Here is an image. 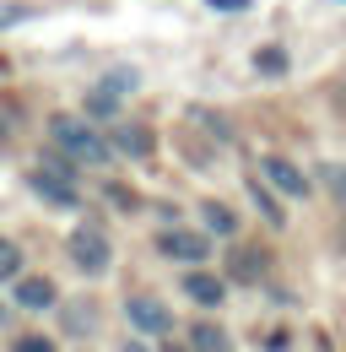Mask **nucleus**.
I'll return each mask as SVG.
<instances>
[{"mask_svg":"<svg viewBox=\"0 0 346 352\" xmlns=\"http://www.w3.org/2000/svg\"><path fill=\"white\" fill-rule=\"evenodd\" d=\"M200 217H206V228H211V233H238V217H233L222 201H206V206H200Z\"/></svg>","mask_w":346,"mask_h":352,"instance_id":"obj_11","label":"nucleus"},{"mask_svg":"<svg viewBox=\"0 0 346 352\" xmlns=\"http://www.w3.org/2000/svg\"><path fill=\"white\" fill-rule=\"evenodd\" d=\"M0 76H5V60H0Z\"/></svg>","mask_w":346,"mask_h":352,"instance_id":"obj_23","label":"nucleus"},{"mask_svg":"<svg viewBox=\"0 0 346 352\" xmlns=\"http://www.w3.org/2000/svg\"><path fill=\"white\" fill-rule=\"evenodd\" d=\"M216 11H244V6H249V0H211Z\"/></svg>","mask_w":346,"mask_h":352,"instance_id":"obj_19","label":"nucleus"},{"mask_svg":"<svg viewBox=\"0 0 346 352\" xmlns=\"http://www.w3.org/2000/svg\"><path fill=\"white\" fill-rule=\"evenodd\" d=\"M0 325H5V309H0Z\"/></svg>","mask_w":346,"mask_h":352,"instance_id":"obj_24","label":"nucleus"},{"mask_svg":"<svg viewBox=\"0 0 346 352\" xmlns=\"http://www.w3.org/2000/svg\"><path fill=\"white\" fill-rule=\"evenodd\" d=\"M65 255H71V261L82 265L86 276L108 271V261H114V250H108V233H103V228H92V222L71 228V239H65Z\"/></svg>","mask_w":346,"mask_h":352,"instance_id":"obj_2","label":"nucleus"},{"mask_svg":"<svg viewBox=\"0 0 346 352\" xmlns=\"http://www.w3.org/2000/svg\"><path fill=\"white\" fill-rule=\"evenodd\" d=\"M130 320H135V331H152V336H168L173 331V314L157 298H130Z\"/></svg>","mask_w":346,"mask_h":352,"instance_id":"obj_7","label":"nucleus"},{"mask_svg":"<svg viewBox=\"0 0 346 352\" xmlns=\"http://www.w3.org/2000/svg\"><path fill=\"white\" fill-rule=\"evenodd\" d=\"M157 250L163 255H173V261H189V265H200L211 250H206V239L200 233H189V228H168L163 239H157Z\"/></svg>","mask_w":346,"mask_h":352,"instance_id":"obj_4","label":"nucleus"},{"mask_svg":"<svg viewBox=\"0 0 346 352\" xmlns=\"http://www.w3.org/2000/svg\"><path fill=\"white\" fill-rule=\"evenodd\" d=\"M16 271H22V250H16L11 239H0V282H5V276H16Z\"/></svg>","mask_w":346,"mask_h":352,"instance_id":"obj_14","label":"nucleus"},{"mask_svg":"<svg viewBox=\"0 0 346 352\" xmlns=\"http://www.w3.org/2000/svg\"><path fill=\"white\" fill-rule=\"evenodd\" d=\"M22 16H27V6H11V0H0V33H5V28H16Z\"/></svg>","mask_w":346,"mask_h":352,"instance_id":"obj_16","label":"nucleus"},{"mask_svg":"<svg viewBox=\"0 0 346 352\" xmlns=\"http://www.w3.org/2000/svg\"><path fill=\"white\" fill-rule=\"evenodd\" d=\"M71 157L60 163V157H43L38 168H33V190H38L43 201H54V206H76V184H71Z\"/></svg>","mask_w":346,"mask_h":352,"instance_id":"obj_3","label":"nucleus"},{"mask_svg":"<svg viewBox=\"0 0 346 352\" xmlns=\"http://www.w3.org/2000/svg\"><path fill=\"white\" fill-rule=\"evenodd\" d=\"M265 261H260V250H244V255H233V276H244V282H255Z\"/></svg>","mask_w":346,"mask_h":352,"instance_id":"obj_13","label":"nucleus"},{"mask_svg":"<svg viewBox=\"0 0 346 352\" xmlns=\"http://www.w3.org/2000/svg\"><path fill=\"white\" fill-rule=\"evenodd\" d=\"M255 65L265 71V76H276V71H287V54H276V49H260V54H255Z\"/></svg>","mask_w":346,"mask_h":352,"instance_id":"obj_15","label":"nucleus"},{"mask_svg":"<svg viewBox=\"0 0 346 352\" xmlns=\"http://www.w3.org/2000/svg\"><path fill=\"white\" fill-rule=\"evenodd\" d=\"M184 293H189L195 304H206V309L222 304V282H216V276H206V271H189V276H184Z\"/></svg>","mask_w":346,"mask_h":352,"instance_id":"obj_10","label":"nucleus"},{"mask_svg":"<svg viewBox=\"0 0 346 352\" xmlns=\"http://www.w3.org/2000/svg\"><path fill=\"white\" fill-rule=\"evenodd\" d=\"M260 174H265V184H276V190H281V195H292V201L308 195V179H303L287 157H265V163H260Z\"/></svg>","mask_w":346,"mask_h":352,"instance_id":"obj_6","label":"nucleus"},{"mask_svg":"<svg viewBox=\"0 0 346 352\" xmlns=\"http://www.w3.org/2000/svg\"><path fill=\"white\" fill-rule=\"evenodd\" d=\"M5 135H11V131H5V120H0V141H5Z\"/></svg>","mask_w":346,"mask_h":352,"instance_id":"obj_20","label":"nucleus"},{"mask_svg":"<svg viewBox=\"0 0 346 352\" xmlns=\"http://www.w3.org/2000/svg\"><path fill=\"white\" fill-rule=\"evenodd\" d=\"M16 304L22 309H49L54 304V282H49V276H22V282H16Z\"/></svg>","mask_w":346,"mask_h":352,"instance_id":"obj_8","label":"nucleus"},{"mask_svg":"<svg viewBox=\"0 0 346 352\" xmlns=\"http://www.w3.org/2000/svg\"><path fill=\"white\" fill-rule=\"evenodd\" d=\"M255 201H260V212H265V217H270V222H281V206H276V201H270V195H265L260 184H255Z\"/></svg>","mask_w":346,"mask_h":352,"instance_id":"obj_17","label":"nucleus"},{"mask_svg":"<svg viewBox=\"0 0 346 352\" xmlns=\"http://www.w3.org/2000/svg\"><path fill=\"white\" fill-rule=\"evenodd\" d=\"M108 141H114L125 157H152V131H146V125H119Z\"/></svg>","mask_w":346,"mask_h":352,"instance_id":"obj_9","label":"nucleus"},{"mask_svg":"<svg viewBox=\"0 0 346 352\" xmlns=\"http://www.w3.org/2000/svg\"><path fill=\"white\" fill-rule=\"evenodd\" d=\"M16 352H54V347H49L43 336H22V342H16Z\"/></svg>","mask_w":346,"mask_h":352,"instance_id":"obj_18","label":"nucleus"},{"mask_svg":"<svg viewBox=\"0 0 346 352\" xmlns=\"http://www.w3.org/2000/svg\"><path fill=\"white\" fill-rule=\"evenodd\" d=\"M49 135H54V146H60V152H65L71 163H86V168L108 163V146H114L108 135H97L92 125H82V120H65V114H60V120L49 125Z\"/></svg>","mask_w":346,"mask_h":352,"instance_id":"obj_1","label":"nucleus"},{"mask_svg":"<svg viewBox=\"0 0 346 352\" xmlns=\"http://www.w3.org/2000/svg\"><path fill=\"white\" fill-rule=\"evenodd\" d=\"M135 82L130 71H114V76H103L97 87H92V98H86V109L97 114V120H108V114H119V98H125V87Z\"/></svg>","mask_w":346,"mask_h":352,"instance_id":"obj_5","label":"nucleus"},{"mask_svg":"<svg viewBox=\"0 0 346 352\" xmlns=\"http://www.w3.org/2000/svg\"><path fill=\"white\" fill-rule=\"evenodd\" d=\"M125 352H146V347H125Z\"/></svg>","mask_w":346,"mask_h":352,"instance_id":"obj_22","label":"nucleus"},{"mask_svg":"<svg viewBox=\"0 0 346 352\" xmlns=\"http://www.w3.org/2000/svg\"><path fill=\"white\" fill-rule=\"evenodd\" d=\"M195 352H227V331L222 325H195Z\"/></svg>","mask_w":346,"mask_h":352,"instance_id":"obj_12","label":"nucleus"},{"mask_svg":"<svg viewBox=\"0 0 346 352\" xmlns=\"http://www.w3.org/2000/svg\"><path fill=\"white\" fill-rule=\"evenodd\" d=\"M163 352H184V347H163Z\"/></svg>","mask_w":346,"mask_h":352,"instance_id":"obj_21","label":"nucleus"}]
</instances>
